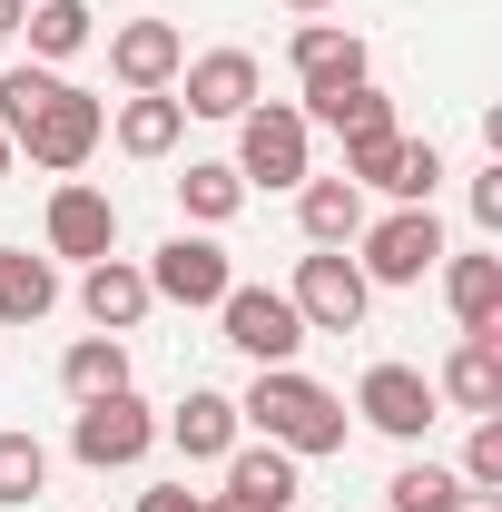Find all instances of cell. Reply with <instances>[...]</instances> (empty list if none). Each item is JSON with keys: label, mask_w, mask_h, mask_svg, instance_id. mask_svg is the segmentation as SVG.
<instances>
[{"label": "cell", "mask_w": 502, "mask_h": 512, "mask_svg": "<svg viewBox=\"0 0 502 512\" xmlns=\"http://www.w3.org/2000/svg\"><path fill=\"white\" fill-rule=\"evenodd\" d=\"M207 512H266V503H237V493H207Z\"/></svg>", "instance_id": "33"}, {"label": "cell", "mask_w": 502, "mask_h": 512, "mask_svg": "<svg viewBox=\"0 0 502 512\" xmlns=\"http://www.w3.org/2000/svg\"><path fill=\"white\" fill-rule=\"evenodd\" d=\"M434 394H453L463 414H502V335H463Z\"/></svg>", "instance_id": "18"}, {"label": "cell", "mask_w": 502, "mask_h": 512, "mask_svg": "<svg viewBox=\"0 0 502 512\" xmlns=\"http://www.w3.org/2000/svg\"><path fill=\"white\" fill-rule=\"evenodd\" d=\"M453 512H502V503H493V493H463V503H453Z\"/></svg>", "instance_id": "35"}, {"label": "cell", "mask_w": 502, "mask_h": 512, "mask_svg": "<svg viewBox=\"0 0 502 512\" xmlns=\"http://www.w3.org/2000/svg\"><path fill=\"white\" fill-rule=\"evenodd\" d=\"M286 10H296V20H325V10H335V0H286Z\"/></svg>", "instance_id": "34"}, {"label": "cell", "mask_w": 502, "mask_h": 512, "mask_svg": "<svg viewBox=\"0 0 502 512\" xmlns=\"http://www.w3.org/2000/svg\"><path fill=\"white\" fill-rule=\"evenodd\" d=\"M286 306L306 316V335H355L365 306H375V286H365V266L345 247H315L306 266H296V286H286Z\"/></svg>", "instance_id": "3"}, {"label": "cell", "mask_w": 502, "mask_h": 512, "mask_svg": "<svg viewBox=\"0 0 502 512\" xmlns=\"http://www.w3.org/2000/svg\"><path fill=\"white\" fill-rule=\"evenodd\" d=\"M109 69H119L128 89H168V79L188 69L178 20H128V30H109Z\"/></svg>", "instance_id": "14"}, {"label": "cell", "mask_w": 502, "mask_h": 512, "mask_svg": "<svg viewBox=\"0 0 502 512\" xmlns=\"http://www.w3.org/2000/svg\"><path fill=\"white\" fill-rule=\"evenodd\" d=\"M217 325H227V345L247 365H296V345H306V316L286 306V286H227Z\"/></svg>", "instance_id": "4"}, {"label": "cell", "mask_w": 502, "mask_h": 512, "mask_svg": "<svg viewBox=\"0 0 502 512\" xmlns=\"http://www.w3.org/2000/svg\"><path fill=\"white\" fill-rule=\"evenodd\" d=\"M473 227H502V158L473 178Z\"/></svg>", "instance_id": "30"}, {"label": "cell", "mask_w": 502, "mask_h": 512, "mask_svg": "<svg viewBox=\"0 0 502 512\" xmlns=\"http://www.w3.org/2000/svg\"><path fill=\"white\" fill-rule=\"evenodd\" d=\"M50 306H60V276H50V256L0 247V325H40Z\"/></svg>", "instance_id": "19"}, {"label": "cell", "mask_w": 502, "mask_h": 512, "mask_svg": "<svg viewBox=\"0 0 502 512\" xmlns=\"http://www.w3.org/2000/svg\"><path fill=\"white\" fill-rule=\"evenodd\" d=\"M138 512H207V493H188V483H158V493H138Z\"/></svg>", "instance_id": "31"}, {"label": "cell", "mask_w": 502, "mask_h": 512, "mask_svg": "<svg viewBox=\"0 0 502 512\" xmlns=\"http://www.w3.org/2000/svg\"><path fill=\"white\" fill-rule=\"evenodd\" d=\"M188 138V109L168 99V89H128V109H119V148L128 158H168Z\"/></svg>", "instance_id": "20"}, {"label": "cell", "mask_w": 502, "mask_h": 512, "mask_svg": "<svg viewBox=\"0 0 502 512\" xmlns=\"http://www.w3.org/2000/svg\"><path fill=\"white\" fill-rule=\"evenodd\" d=\"M60 384L79 394V404H99V394H128V345L119 335H79L60 355Z\"/></svg>", "instance_id": "22"}, {"label": "cell", "mask_w": 502, "mask_h": 512, "mask_svg": "<svg viewBox=\"0 0 502 512\" xmlns=\"http://www.w3.org/2000/svg\"><path fill=\"white\" fill-rule=\"evenodd\" d=\"M434 375H414V365H365V384H355V414L375 424V434H394V444H424V424H434Z\"/></svg>", "instance_id": "9"}, {"label": "cell", "mask_w": 502, "mask_h": 512, "mask_svg": "<svg viewBox=\"0 0 502 512\" xmlns=\"http://www.w3.org/2000/svg\"><path fill=\"white\" fill-rule=\"evenodd\" d=\"M443 296H453V325L463 335H502V256H443Z\"/></svg>", "instance_id": "17"}, {"label": "cell", "mask_w": 502, "mask_h": 512, "mask_svg": "<svg viewBox=\"0 0 502 512\" xmlns=\"http://www.w3.org/2000/svg\"><path fill=\"white\" fill-rule=\"evenodd\" d=\"M50 493V444L40 434H0V503H30Z\"/></svg>", "instance_id": "28"}, {"label": "cell", "mask_w": 502, "mask_h": 512, "mask_svg": "<svg viewBox=\"0 0 502 512\" xmlns=\"http://www.w3.org/2000/svg\"><path fill=\"white\" fill-rule=\"evenodd\" d=\"M237 178L247 188H306L315 168H306V109H247L237 119Z\"/></svg>", "instance_id": "6"}, {"label": "cell", "mask_w": 502, "mask_h": 512, "mask_svg": "<svg viewBox=\"0 0 502 512\" xmlns=\"http://www.w3.org/2000/svg\"><path fill=\"white\" fill-rule=\"evenodd\" d=\"M286 60H296L306 109H315V99H335V89H355V79H365V40H355V30H335V20H306V30L286 40Z\"/></svg>", "instance_id": "13"}, {"label": "cell", "mask_w": 502, "mask_h": 512, "mask_svg": "<svg viewBox=\"0 0 502 512\" xmlns=\"http://www.w3.org/2000/svg\"><path fill=\"white\" fill-rule=\"evenodd\" d=\"M0 138H10V148H30V168L69 178V168H89V148L109 138V99H89V89L50 79V89H40V109H20Z\"/></svg>", "instance_id": "2"}, {"label": "cell", "mask_w": 502, "mask_h": 512, "mask_svg": "<svg viewBox=\"0 0 502 512\" xmlns=\"http://www.w3.org/2000/svg\"><path fill=\"white\" fill-rule=\"evenodd\" d=\"M296 227H306V247H355L365 237V188L355 178H306L296 188Z\"/></svg>", "instance_id": "16"}, {"label": "cell", "mask_w": 502, "mask_h": 512, "mask_svg": "<svg viewBox=\"0 0 502 512\" xmlns=\"http://www.w3.org/2000/svg\"><path fill=\"white\" fill-rule=\"evenodd\" d=\"M79 306H89V325H99V335H128V325L158 306V296H148V266H128V256H99V266L79 276Z\"/></svg>", "instance_id": "15"}, {"label": "cell", "mask_w": 502, "mask_h": 512, "mask_svg": "<svg viewBox=\"0 0 502 512\" xmlns=\"http://www.w3.org/2000/svg\"><path fill=\"white\" fill-rule=\"evenodd\" d=\"M227 493H237V503L286 512V503H296V453H276V444H237V453H227Z\"/></svg>", "instance_id": "21"}, {"label": "cell", "mask_w": 502, "mask_h": 512, "mask_svg": "<svg viewBox=\"0 0 502 512\" xmlns=\"http://www.w3.org/2000/svg\"><path fill=\"white\" fill-rule=\"evenodd\" d=\"M453 178L443 168V148L434 138H394V168H384V197H404V207H434V188Z\"/></svg>", "instance_id": "26"}, {"label": "cell", "mask_w": 502, "mask_h": 512, "mask_svg": "<svg viewBox=\"0 0 502 512\" xmlns=\"http://www.w3.org/2000/svg\"><path fill=\"white\" fill-rule=\"evenodd\" d=\"M463 493H502V414H473V444H463Z\"/></svg>", "instance_id": "29"}, {"label": "cell", "mask_w": 502, "mask_h": 512, "mask_svg": "<svg viewBox=\"0 0 502 512\" xmlns=\"http://www.w3.org/2000/svg\"><path fill=\"white\" fill-rule=\"evenodd\" d=\"M237 434H247V414H237V394H217V384H188L178 414H168V444L188 453V463H227Z\"/></svg>", "instance_id": "12"}, {"label": "cell", "mask_w": 502, "mask_h": 512, "mask_svg": "<svg viewBox=\"0 0 502 512\" xmlns=\"http://www.w3.org/2000/svg\"><path fill=\"white\" fill-rule=\"evenodd\" d=\"M30 60H79L89 40H99V20H89V0H30Z\"/></svg>", "instance_id": "23"}, {"label": "cell", "mask_w": 502, "mask_h": 512, "mask_svg": "<svg viewBox=\"0 0 502 512\" xmlns=\"http://www.w3.org/2000/svg\"><path fill=\"white\" fill-rule=\"evenodd\" d=\"M453 503H463V473H443V463H404L384 483V512H453Z\"/></svg>", "instance_id": "27"}, {"label": "cell", "mask_w": 502, "mask_h": 512, "mask_svg": "<svg viewBox=\"0 0 502 512\" xmlns=\"http://www.w3.org/2000/svg\"><path fill=\"white\" fill-rule=\"evenodd\" d=\"M20 20H30V0H0V40H10V30H20Z\"/></svg>", "instance_id": "32"}, {"label": "cell", "mask_w": 502, "mask_h": 512, "mask_svg": "<svg viewBox=\"0 0 502 512\" xmlns=\"http://www.w3.org/2000/svg\"><path fill=\"white\" fill-rule=\"evenodd\" d=\"M227 286H237V266H227L217 237H188V227H178L168 247L148 256V296H158V306H188V316H197V306H217Z\"/></svg>", "instance_id": "8"}, {"label": "cell", "mask_w": 502, "mask_h": 512, "mask_svg": "<svg viewBox=\"0 0 502 512\" xmlns=\"http://www.w3.org/2000/svg\"><path fill=\"white\" fill-rule=\"evenodd\" d=\"M109 247H119V197H109V188H79V178H69V188L50 197V256H79V266H99Z\"/></svg>", "instance_id": "11"}, {"label": "cell", "mask_w": 502, "mask_h": 512, "mask_svg": "<svg viewBox=\"0 0 502 512\" xmlns=\"http://www.w3.org/2000/svg\"><path fill=\"white\" fill-rule=\"evenodd\" d=\"M237 414H247L276 453H296V463H306V453H345V404L315 375H296V365H256V384L237 394Z\"/></svg>", "instance_id": "1"}, {"label": "cell", "mask_w": 502, "mask_h": 512, "mask_svg": "<svg viewBox=\"0 0 502 512\" xmlns=\"http://www.w3.org/2000/svg\"><path fill=\"white\" fill-rule=\"evenodd\" d=\"M178 207H188L197 227H227V217L247 207V178H237V168H217V158H197L188 178H178Z\"/></svg>", "instance_id": "25"}, {"label": "cell", "mask_w": 502, "mask_h": 512, "mask_svg": "<svg viewBox=\"0 0 502 512\" xmlns=\"http://www.w3.org/2000/svg\"><path fill=\"white\" fill-rule=\"evenodd\" d=\"M178 109H188V119H247L256 109V60L247 50H197V60L178 69Z\"/></svg>", "instance_id": "10"}, {"label": "cell", "mask_w": 502, "mask_h": 512, "mask_svg": "<svg viewBox=\"0 0 502 512\" xmlns=\"http://www.w3.org/2000/svg\"><path fill=\"white\" fill-rule=\"evenodd\" d=\"M306 128H335V138H384L394 128V99H384L375 79H355V89H335V99H315Z\"/></svg>", "instance_id": "24"}, {"label": "cell", "mask_w": 502, "mask_h": 512, "mask_svg": "<svg viewBox=\"0 0 502 512\" xmlns=\"http://www.w3.org/2000/svg\"><path fill=\"white\" fill-rule=\"evenodd\" d=\"M158 444V414L138 404V394H99V404H79V424H69V453L89 463V473H128V463H148Z\"/></svg>", "instance_id": "7"}, {"label": "cell", "mask_w": 502, "mask_h": 512, "mask_svg": "<svg viewBox=\"0 0 502 512\" xmlns=\"http://www.w3.org/2000/svg\"><path fill=\"white\" fill-rule=\"evenodd\" d=\"M10 158H20V148H10V138H0V178H10Z\"/></svg>", "instance_id": "36"}, {"label": "cell", "mask_w": 502, "mask_h": 512, "mask_svg": "<svg viewBox=\"0 0 502 512\" xmlns=\"http://www.w3.org/2000/svg\"><path fill=\"white\" fill-rule=\"evenodd\" d=\"M355 247H365V256H355L365 286H424V276L443 266V217H434V207H394V217L365 227Z\"/></svg>", "instance_id": "5"}]
</instances>
